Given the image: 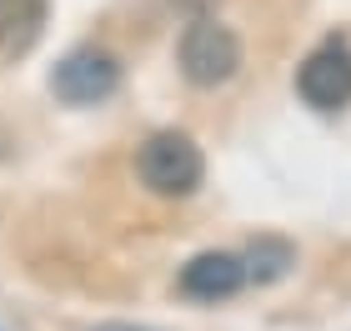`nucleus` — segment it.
<instances>
[{"mask_svg": "<svg viewBox=\"0 0 351 331\" xmlns=\"http://www.w3.org/2000/svg\"><path fill=\"white\" fill-rule=\"evenodd\" d=\"M136 176L146 181V191H156V196H191L206 176L201 146L186 131H156L146 146L136 151Z\"/></svg>", "mask_w": 351, "mask_h": 331, "instance_id": "obj_1", "label": "nucleus"}, {"mask_svg": "<svg viewBox=\"0 0 351 331\" xmlns=\"http://www.w3.org/2000/svg\"><path fill=\"white\" fill-rule=\"evenodd\" d=\"M181 75L191 86H226L236 71H241V40H236L231 25L221 21H191L181 30Z\"/></svg>", "mask_w": 351, "mask_h": 331, "instance_id": "obj_2", "label": "nucleus"}, {"mask_svg": "<svg viewBox=\"0 0 351 331\" xmlns=\"http://www.w3.org/2000/svg\"><path fill=\"white\" fill-rule=\"evenodd\" d=\"M51 90L66 106H101L121 90V66H116V56L95 51V45H81V51H71L51 71Z\"/></svg>", "mask_w": 351, "mask_h": 331, "instance_id": "obj_3", "label": "nucleus"}, {"mask_svg": "<svg viewBox=\"0 0 351 331\" xmlns=\"http://www.w3.org/2000/svg\"><path fill=\"white\" fill-rule=\"evenodd\" d=\"M296 90L311 110H341L351 106V45L326 40L301 60L296 71Z\"/></svg>", "mask_w": 351, "mask_h": 331, "instance_id": "obj_4", "label": "nucleus"}, {"mask_svg": "<svg viewBox=\"0 0 351 331\" xmlns=\"http://www.w3.org/2000/svg\"><path fill=\"white\" fill-rule=\"evenodd\" d=\"M246 286V266L241 256H231V251H201V256H191L181 266V276H176V291L191 296V302H226Z\"/></svg>", "mask_w": 351, "mask_h": 331, "instance_id": "obj_5", "label": "nucleus"}, {"mask_svg": "<svg viewBox=\"0 0 351 331\" xmlns=\"http://www.w3.org/2000/svg\"><path fill=\"white\" fill-rule=\"evenodd\" d=\"M241 266H246V281L266 286V281H281V276L296 266V246H291V241H281V236H256V241L246 246Z\"/></svg>", "mask_w": 351, "mask_h": 331, "instance_id": "obj_6", "label": "nucleus"}, {"mask_svg": "<svg viewBox=\"0 0 351 331\" xmlns=\"http://www.w3.org/2000/svg\"><path fill=\"white\" fill-rule=\"evenodd\" d=\"M45 0H0V51H25L40 36Z\"/></svg>", "mask_w": 351, "mask_h": 331, "instance_id": "obj_7", "label": "nucleus"}, {"mask_svg": "<svg viewBox=\"0 0 351 331\" xmlns=\"http://www.w3.org/2000/svg\"><path fill=\"white\" fill-rule=\"evenodd\" d=\"M90 331H156V326H136V321H101V326H90Z\"/></svg>", "mask_w": 351, "mask_h": 331, "instance_id": "obj_8", "label": "nucleus"}]
</instances>
